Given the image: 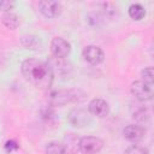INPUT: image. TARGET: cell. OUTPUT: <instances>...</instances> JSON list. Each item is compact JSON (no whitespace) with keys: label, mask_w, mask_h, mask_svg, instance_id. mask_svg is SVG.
Listing matches in <instances>:
<instances>
[{"label":"cell","mask_w":154,"mask_h":154,"mask_svg":"<svg viewBox=\"0 0 154 154\" xmlns=\"http://www.w3.org/2000/svg\"><path fill=\"white\" fill-rule=\"evenodd\" d=\"M22 73L26 81L40 89H48L53 83V72L47 63L29 58L22 63Z\"/></svg>","instance_id":"6da1fadb"},{"label":"cell","mask_w":154,"mask_h":154,"mask_svg":"<svg viewBox=\"0 0 154 154\" xmlns=\"http://www.w3.org/2000/svg\"><path fill=\"white\" fill-rule=\"evenodd\" d=\"M103 147V141L95 136H85L79 138V152L82 154H96Z\"/></svg>","instance_id":"7a4b0ae2"},{"label":"cell","mask_w":154,"mask_h":154,"mask_svg":"<svg viewBox=\"0 0 154 154\" xmlns=\"http://www.w3.org/2000/svg\"><path fill=\"white\" fill-rule=\"evenodd\" d=\"M131 94L140 101H149L153 97V87L143 81H135L131 84Z\"/></svg>","instance_id":"3957f363"},{"label":"cell","mask_w":154,"mask_h":154,"mask_svg":"<svg viewBox=\"0 0 154 154\" xmlns=\"http://www.w3.org/2000/svg\"><path fill=\"white\" fill-rule=\"evenodd\" d=\"M75 99V94L72 90H66V89H59V90H53L48 95V102L52 106H64L72 101Z\"/></svg>","instance_id":"277c9868"},{"label":"cell","mask_w":154,"mask_h":154,"mask_svg":"<svg viewBox=\"0 0 154 154\" xmlns=\"http://www.w3.org/2000/svg\"><path fill=\"white\" fill-rule=\"evenodd\" d=\"M48 66L51 67L53 75L57 73V75H60V76H64V75H67L71 72L72 70V65L70 64V61H67L65 58H57V57H51L47 61Z\"/></svg>","instance_id":"5b68a950"},{"label":"cell","mask_w":154,"mask_h":154,"mask_svg":"<svg viewBox=\"0 0 154 154\" xmlns=\"http://www.w3.org/2000/svg\"><path fill=\"white\" fill-rule=\"evenodd\" d=\"M38 10L40 12L47 17V18H55L58 17L61 11L63 6L59 1H52V0H42L38 2Z\"/></svg>","instance_id":"8992f818"},{"label":"cell","mask_w":154,"mask_h":154,"mask_svg":"<svg viewBox=\"0 0 154 154\" xmlns=\"http://www.w3.org/2000/svg\"><path fill=\"white\" fill-rule=\"evenodd\" d=\"M82 55L84 58V60L87 63H89L90 65H99L105 59V54H103V51L97 47V46H87L84 47L83 52H82Z\"/></svg>","instance_id":"52a82bcc"},{"label":"cell","mask_w":154,"mask_h":154,"mask_svg":"<svg viewBox=\"0 0 154 154\" xmlns=\"http://www.w3.org/2000/svg\"><path fill=\"white\" fill-rule=\"evenodd\" d=\"M51 52L53 57L57 58H66L71 52L70 43L63 37H54L51 42Z\"/></svg>","instance_id":"ba28073f"},{"label":"cell","mask_w":154,"mask_h":154,"mask_svg":"<svg viewBox=\"0 0 154 154\" xmlns=\"http://www.w3.org/2000/svg\"><path fill=\"white\" fill-rule=\"evenodd\" d=\"M69 122L77 128H83L90 123V116L82 108H75L69 114Z\"/></svg>","instance_id":"9c48e42d"},{"label":"cell","mask_w":154,"mask_h":154,"mask_svg":"<svg viewBox=\"0 0 154 154\" xmlns=\"http://www.w3.org/2000/svg\"><path fill=\"white\" fill-rule=\"evenodd\" d=\"M88 109L90 114L99 118H103L109 113V106L102 99H93L88 105Z\"/></svg>","instance_id":"30bf717a"},{"label":"cell","mask_w":154,"mask_h":154,"mask_svg":"<svg viewBox=\"0 0 154 154\" xmlns=\"http://www.w3.org/2000/svg\"><path fill=\"white\" fill-rule=\"evenodd\" d=\"M123 135H124V137L128 141L138 142V141H141V140L144 138V136H146V129L143 126H141V125L131 124V125H128V126L124 128Z\"/></svg>","instance_id":"8fae6325"},{"label":"cell","mask_w":154,"mask_h":154,"mask_svg":"<svg viewBox=\"0 0 154 154\" xmlns=\"http://www.w3.org/2000/svg\"><path fill=\"white\" fill-rule=\"evenodd\" d=\"M63 144L67 150V153L73 154L76 152H79V137L75 134H66L64 137Z\"/></svg>","instance_id":"7c38bea8"},{"label":"cell","mask_w":154,"mask_h":154,"mask_svg":"<svg viewBox=\"0 0 154 154\" xmlns=\"http://www.w3.org/2000/svg\"><path fill=\"white\" fill-rule=\"evenodd\" d=\"M1 22H2V24L7 28V29H10V30H14V29H17L18 28V25H19V19H18V17H17V14H14L13 12H4V14H2V17H1Z\"/></svg>","instance_id":"4fadbf2b"},{"label":"cell","mask_w":154,"mask_h":154,"mask_svg":"<svg viewBox=\"0 0 154 154\" xmlns=\"http://www.w3.org/2000/svg\"><path fill=\"white\" fill-rule=\"evenodd\" d=\"M129 16L134 20H141L146 16V10L140 4H132L129 7Z\"/></svg>","instance_id":"5bb4252c"},{"label":"cell","mask_w":154,"mask_h":154,"mask_svg":"<svg viewBox=\"0 0 154 154\" xmlns=\"http://www.w3.org/2000/svg\"><path fill=\"white\" fill-rule=\"evenodd\" d=\"M46 154H69V153L63 143L53 141L46 146Z\"/></svg>","instance_id":"9a60e30c"},{"label":"cell","mask_w":154,"mask_h":154,"mask_svg":"<svg viewBox=\"0 0 154 154\" xmlns=\"http://www.w3.org/2000/svg\"><path fill=\"white\" fill-rule=\"evenodd\" d=\"M22 45L28 49H38L40 41L37 40V37L29 35V36H23L22 37Z\"/></svg>","instance_id":"2e32d148"},{"label":"cell","mask_w":154,"mask_h":154,"mask_svg":"<svg viewBox=\"0 0 154 154\" xmlns=\"http://www.w3.org/2000/svg\"><path fill=\"white\" fill-rule=\"evenodd\" d=\"M141 76H142L143 82H146V83H148V84H153L154 73H153V67H152V66H148V67H146L144 70H142Z\"/></svg>","instance_id":"e0dca14e"},{"label":"cell","mask_w":154,"mask_h":154,"mask_svg":"<svg viewBox=\"0 0 154 154\" xmlns=\"http://www.w3.org/2000/svg\"><path fill=\"white\" fill-rule=\"evenodd\" d=\"M138 123H144L146 120H148V113L144 108H138L137 111L134 112V116H132Z\"/></svg>","instance_id":"ac0fdd59"},{"label":"cell","mask_w":154,"mask_h":154,"mask_svg":"<svg viewBox=\"0 0 154 154\" xmlns=\"http://www.w3.org/2000/svg\"><path fill=\"white\" fill-rule=\"evenodd\" d=\"M124 154H147V150L141 146L132 144V146H130L125 149Z\"/></svg>","instance_id":"d6986e66"},{"label":"cell","mask_w":154,"mask_h":154,"mask_svg":"<svg viewBox=\"0 0 154 154\" xmlns=\"http://www.w3.org/2000/svg\"><path fill=\"white\" fill-rule=\"evenodd\" d=\"M18 148H19V146H18V143H17L14 140H8V141L5 143V149H6V152H8V153L14 152V150H17Z\"/></svg>","instance_id":"ffe728a7"},{"label":"cell","mask_w":154,"mask_h":154,"mask_svg":"<svg viewBox=\"0 0 154 154\" xmlns=\"http://www.w3.org/2000/svg\"><path fill=\"white\" fill-rule=\"evenodd\" d=\"M13 1H8V0H0V10H2L4 12H10V10H12L13 7Z\"/></svg>","instance_id":"44dd1931"}]
</instances>
